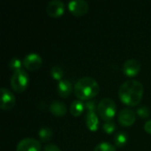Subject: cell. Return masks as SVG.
Wrapping results in <instances>:
<instances>
[{"label": "cell", "mask_w": 151, "mask_h": 151, "mask_svg": "<svg viewBox=\"0 0 151 151\" xmlns=\"http://www.w3.org/2000/svg\"><path fill=\"white\" fill-rule=\"evenodd\" d=\"M144 88L142 84L135 80L125 81L119 88V96L120 100L128 106L138 105L143 96Z\"/></svg>", "instance_id": "obj_1"}, {"label": "cell", "mask_w": 151, "mask_h": 151, "mask_svg": "<svg viewBox=\"0 0 151 151\" xmlns=\"http://www.w3.org/2000/svg\"><path fill=\"white\" fill-rule=\"evenodd\" d=\"M74 94L79 100L89 101L97 96L100 90L99 84L92 77H82L74 85Z\"/></svg>", "instance_id": "obj_2"}, {"label": "cell", "mask_w": 151, "mask_h": 151, "mask_svg": "<svg viewBox=\"0 0 151 151\" xmlns=\"http://www.w3.org/2000/svg\"><path fill=\"white\" fill-rule=\"evenodd\" d=\"M97 111L103 120L105 122L111 121L117 113L116 103L111 98H104L97 105Z\"/></svg>", "instance_id": "obj_3"}, {"label": "cell", "mask_w": 151, "mask_h": 151, "mask_svg": "<svg viewBox=\"0 0 151 151\" xmlns=\"http://www.w3.org/2000/svg\"><path fill=\"white\" fill-rule=\"evenodd\" d=\"M29 83V76L23 68L13 72L11 78V87L18 93L25 91Z\"/></svg>", "instance_id": "obj_4"}, {"label": "cell", "mask_w": 151, "mask_h": 151, "mask_svg": "<svg viewBox=\"0 0 151 151\" xmlns=\"http://www.w3.org/2000/svg\"><path fill=\"white\" fill-rule=\"evenodd\" d=\"M22 61H23V65L25 66V68L29 71H36L42 65V57L35 52L28 53L27 55L25 56Z\"/></svg>", "instance_id": "obj_5"}, {"label": "cell", "mask_w": 151, "mask_h": 151, "mask_svg": "<svg viewBox=\"0 0 151 151\" xmlns=\"http://www.w3.org/2000/svg\"><path fill=\"white\" fill-rule=\"evenodd\" d=\"M65 11V3L61 0H51L46 5V12L49 16L57 18L64 14Z\"/></svg>", "instance_id": "obj_6"}, {"label": "cell", "mask_w": 151, "mask_h": 151, "mask_svg": "<svg viewBox=\"0 0 151 151\" xmlns=\"http://www.w3.org/2000/svg\"><path fill=\"white\" fill-rule=\"evenodd\" d=\"M1 104L0 108L4 111H9L12 109L15 105L16 100L13 93L6 88H1Z\"/></svg>", "instance_id": "obj_7"}, {"label": "cell", "mask_w": 151, "mask_h": 151, "mask_svg": "<svg viewBox=\"0 0 151 151\" xmlns=\"http://www.w3.org/2000/svg\"><path fill=\"white\" fill-rule=\"evenodd\" d=\"M88 3L86 0H72L68 3L69 11L75 16H83L88 11Z\"/></svg>", "instance_id": "obj_8"}, {"label": "cell", "mask_w": 151, "mask_h": 151, "mask_svg": "<svg viewBox=\"0 0 151 151\" xmlns=\"http://www.w3.org/2000/svg\"><path fill=\"white\" fill-rule=\"evenodd\" d=\"M41 142L34 138H25L19 141L16 151H41Z\"/></svg>", "instance_id": "obj_9"}, {"label": "cell", "mask_w": 151, "mask_h": 151, "mask_svg": "<svg viewBox=\"0 0 151 151\" xmlns=\"http://www.w3.org/2000/svg\"><path fill=\"white\" fill-rule=\"evenodd\" d=\"M142 68V65L140 63V61H138L137 59L134 58H131L127 60L124 64H123V73L127 76V77H134L136 76Z\"/></svg>", "instance_id": "obj_10"}, {"label": "cell", "mask_w": 151, "mask_h": 151, "mask_svg": "<svg viewBox=\"0 0 151 151\" xmlns=\"http://www.w3.org/2000/svg\"><path fill=\"white\" fill-rule=\"evenodd\" d=\"M118 119L121 126L128 127L134 124L136 119V115L133 110L129 108H124L119 111Z\"/></svg>", "instance_id": "obj_11"}, {"label": "cell", "mask_w": 151, "mask_h": 151, "mask_svg": "<svg viewBox=\"0 0 151 151\" xmlns=\"http://www.w3.org/2000/svg\"><path fill=\"white\" fill-rule=\"evenodd\" d=\"M57 91L61 97H68L73 92V85L68 80L63 79L58 81V84L57 86Z\"/></svg>", "instance_id": "obj_12"}, {"label": "cell", "mask_w": 151, "mask_h": 151, "mask_svg": "<svg viewBox=\"0 0 151 151\" xmlns=\"http://www.w3.org/2000/svg\"><path fill=\"white\" fill-rule=\"evenodd\" d=\"M85 122H86L87 127L92 132L97 131L99 125H100L98 116L95 111H88L86 113Z\"/></svg>", "instance_id": "obj_13"}, {"label": "cell", "mask_w": 151, "mask_h": 151, "mask_svg": "<svg viewBox=\"0 0 151 151\" xmlns=\"http://www.w3.org/2000/svg\"><path fill=\"white\" fill-rule=\"evenodd\" d=\"M50 111L54 116L62 117L66 114L67 108H66V105L63 102L55 100L50 104Z\"/></svg>", "instance_id": "obj_14"}, {"label": "cell", "mask_w": 151, "mask_h": 151, "mask_svg": "<svg viewBox=\"0 0 151 151\" xmlns=\"http://www.w3.org/2000/svg\"><path fill=\"white\" fill-rule=\"evenodd\" d=\"M85 110V104L81 100H74L70 106V112L74 117L81 116Z\"/></svg>", "instance_id": "obj_15"}, {"label": "cell", "mask_w": 151, "mask_h": 151, "mask_svg": "<svg viewBox=\"0 0 151 151\" xmlns=\"http://www.w3.org/2000/svg\"><path fill=\"white\" fill-rule=\"evenodd\" d=\"M52 135H53L52 129L50 128V127H42L39 130V133H38V136L40 138V141L42 142H49L52 138Z\"/></svg>", "instance_id": "obj_16"}, {"label": "cell", "mask_w": 151, "mask_h": 151, "mask_svg": "<svg viewBox=\"0 0 151 151\" xmlns=\"http://www.w3.org/2000/svg\"><path fill=\"white\" fill-rule=\"evenodd\" d=\"M128 141V136L125 132H119L114 135V144L119 147L122 148L124 147Z\"/></svg>", "instance_id": "obj_17"}, {"label": "cell", "mask_w": 151, "mask_h": 151, "mask_svg": "<svg viewBox=\"0 0 151 151\" xmlns=\"http://www.w3.org/2000/svg\"><path fill=\"white\" fill-rule=\"evenodd\" d=\"M94 151H116V148L110 142H102L95 147Z\"/></svg>", "instance_id": "obj_18"}, {"label": "cell", "mask_w": 151, "mask_h": 151, "mask_svg": "<svg viewBox=\"0 0 151 151\" xmlns=\"http://www.w3.org/2000/svg\"><path fill=\"white\" fill-rule=\"evenodd\" d=\"M50 75L51 77L56 80V81H61L63 80V77H64V71L63 69L58 66V65H55L51 68L50 70Z\"/></svg>", "instance_id": "obj_19"}, {"label": "cell", "mask_w": 151, "mask_h": 151, "mask_svg": "<svg viewBox=\"0 0 151 151\" xmlns=\"http://www.w3.org/2000/svg\"><path fill=\"white\" fill-rule=\"evenodd\" d=\"M22 66H23V61H21L20 58H17V57H13L11 60H10V63H9V67L11 70H12L13 72L17 71V70H19V69H22Z\"/></svg>", "instance_id": "obj_20"}, {"label": "cell", "mask_w": 151, "mask_h": 151, "mask_svg": "<svg viewBox=\"0 0 151 151\" xmlns=\"http://www.w3.org/2000/svg\"><path fill=\"white\" fill-rule=\"evenodd\" d=\"M103 130L108 134H111L115 130H116V124L114 121H107L104 124L103 126Z\"/></svg>", "instance_id": "obj_21"}, {"label": "cell", "mask_w": 151, "mask_h": 151, "mask_svg": "<svg viewBox=\"0 0 151 151\" xmlns=\"http://www.w3.org/2000/svg\"><path fill=\"white\" fill-rule=\"evenodd\" d=\"M136 113L139 117L142 119H147L150 116V109L146 105H142L137 108Z\"/></svg>", "instance_id": "obj_22"}, {"label": "cell", "mask_w": 151, "mask_h": 151, "mask_svg": "<svg viewBox=\"0 0 151 151\" xmlns=\"http://www.w3.org/2000/svg\"><path fill=\"white\" fill-rule=\"evenodd\" d=\"M85 108L87 109L88 111H95L96 112V110H97V107H96L94 100L86 101L85 102Z\"/></svg>", "instance_id": "obj_23"}, {"label": "cell", "mask_w": 151, "mask_h": 151, "mask_svg": "<svg viewBox=\"0 0 151 151\" xmlns=\"http://www.w3.org/2000/svg\"><path fill=\"white\" fill-rule=\"evenodd\" d=\"M43 151H61L60 149L55 145V144H49L47 145L44 149H43Z\"/></svg>", "instance_id": "obj_24"}, {"label": "cell", "mask_w": 151, "mask_h": 151, "mask_svg": "<svg viewBox=\"0 0 151 151\" xmlns=\"http://www.w3.org/2000/svg\"><path fill=\"white\" fill-rule=\"evenodd\" d=\"M144 130L146 131V133L151 134V119L146 121V123L144 124Z\"/></svg>", "instance_id": "obj_25"}]
</instances>
